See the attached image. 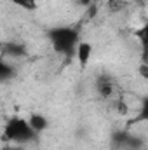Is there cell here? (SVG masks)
Returning a JSON list of instances; mask_svg holds the SVG:
<instances>
[{"instance_id": "cell-1", "label": "cell", "mask_w": 148, "mask_h": 150, "mask_svg": "<svg viewBox=\"0 0 148 150\" xmlns=\"http://www.w3.org/2000/svg\"><path fill=\"white\" fill-rule=\"evenodd\" d=\"M49 38L52 42V47L65 54V56H70L77 52V47H78V32L72 28V26H58L54 30L49 32Z\"/></svg>"}, {"instance_id": "cell-2", "label": "cell", "mask_w": 148, "mask_h": 150, "mask_svg": "<svg viewBox=\"0 0 148 150\" xmlns=\"http://www.w3.org/2000/svg\"><path fill=\"white\" fill-rule=\"evenodd\" d=\"M35 136H37V133L33 131L30 122L21 117H12L7 122L5 133H4V138L12 143H28V142H33Z\"/></svg>"}, {"instance_id": "cell-3", "label": "cell", "mask_w": 148, "mask_h": 150, "mask_svg": "<svg viewBox=\"0 0 148 150\" xmlns=\"http://www.w3.org/2000/svg\"><path fill=\"white\" fill-rule=\"evenodd\" d=\"M96 91L98 94L103 98V100H110L113 98L115 91H117V86H115V80L108 77V75H101L98 80H96Z\"/></svg>"}, {"instance_id": "cell-4", "label": "cell", "mask_w": 148, "mask_h": 150, "mask_svg": "<svg viewBox=\"0 0 148 150\" xmlns=\"http://www.w3.org/2000/svg\"><path fill=\"white\" fill-rule=\"evenodd\" d=\"M75 54H77V59H78L80 67L85 68L87 63H89V59H91V54H92V45H91L89 42H80Z\"/></svg>"}, {"instance_id": "cell-5", "label": "cell", "mask_w": 148, "mask_h": 150, "mask_svg": "<svg viewBox=\"0 0 148 150\" xmlns=\"http://www.w3.org/2000/svg\"><path fill=\"white\" fill-rule=\"evenodd\" d=\"M28 122H30V126L33 127L35 133H42V131H45L47 126H49L47 117L42 115V113H33V115H30V117H28Z\"/></svg>"}, {"instance_id": "cell-6", "label": "cell", "mask_w": 148, "mask_h": 150, "mask_svg": "<svg viewBox=\"0 0 148 150\" xmlns=\"http://www.w3.org/2000/svg\"><path fill=\"white\" fill-rule=\"evenodd\" d=\"M136 37L140 38V42L143 45V59H145V63H148V21L136 32Z\"/></svg>"}, {"instance_id": "cell-7", "label": "cell", "mask_w": 148, "mask_h": 150, "mask_svg": "<svg viewBox=\"0 0 148 150\" xmlns=\"http://www.w3.org/2000/svg\"><path fill=\"white\" fill-rule=\"evenodd\" d=\"M129 4H131L129 0H108L106 2V11L110 14H118V12L125 11L129 7Z\"/></svg>"}, {"instance_id": "cell-8", "label": "cell", "mask_w": 148, "mask_h": 150, "mask_svg": "<svg viewBox=\"0 0 148 150\" xmlns=\"http://www.w3.org/2000/svg\"><path fill=\"white\" fill-rule=\"evenodd\" d=\"M4 54H9V56H25L26 54V49L19 44H5L4 45Z\"/></svg>"}, {"instance_id": "cell-9", "label": "cell", "mask_w": 148, "mask_h": 150, "mask_svg": "<svg viewBox=\"0 0 148 150\" xmlns=\"http://www.w3.org/2000/svg\"><path fill=\"white\" fill-rule=\"evenodd\" d=\"M14 5L25 9V11H35L37 9V0H11Z\"/></svg>"}, {"instance_id": "cell-10", "label": "cell", "mask_w": 148, "mask_h": 150, "mask_svg": "<svg viewBox=\"0 0 148 150\" xmlns=\"http://www.w3.org/2000/svg\"><path fill=\"white\" fill-rule=\"evenodd\" d=\"M14 74H16V72H14V68H12L11 65H7L5 61H2V63H0V75H2V79H4V80H7L9 77H12Z\"/></svg>"}, {"instance_id": "cell-11", "label": "cell", "mask_w": 148, "mask_h": 150, "mask_svg": "<svg viewBox=\"0 0 148 150\" xmlns=\"http://www.w3.org/2000/svg\"><path fill=\"white\" fill-rule=\"evenodd\" d=\"M136 120H148V96L141 101V110L138 113V119Z\"/></svg>"}, {"instance_id": "cell-12", "label": "cell", "mask_w": 148, "mask_h": 150, "mask_svg": "<svg viewBox=\"0 0 148 150\" xmlns=\"http://www.w3.org/2000/svg\"><path fill=\"white\" fill-rule=\"evenodd\" d=\"M117 108H118L120 113H127V105H125L124 101H118V103H117Z\"/></svg>"}, {"instance_id": "cell-13", "label": "cell", "mask_w": 148, "mask_h": 150, "mask_svg": "<svg viewBox=\"0 0 148 150\" xmlns=\"http://www.w3.org/2000/svg\"><path fill=\"white\" fill-rule=\"evenodd\" d=\"M140 72L143 74L145 79H148V63H145V65H141V67H140Z\"/></svg>"}, {"instance_id": "cell-14", "label": "cell", "mask_w": 148, "mask_h": 150, "mask_svg": "<svg viewBox=\"0 0 148 150\" xmlns=\"http://www.w3.org/2000/svg\"><path fill=\"white\" fill-rule=\"evenodd\" d=\"M80 4H84V5H89V4H91V0H80Z\"/></svg>"}, {"instance_id": "cell-15", "label": "cell", "mask_w": 148, "mask_h": 150, "mask_svg": "<svg viewBox=\"0 0 148 150\" xmlns=\"http://www.w3.org/2000/svg\"><path fill=\"white\" fill-rule=\"evenodd\" d=\"M11 150H23L21 147H11Z\"/></svg>"}, {"instance_id": "cell-16", "label": "cell", "mask_w": 148, "mask_h": 150, "mask_svg": "<svg viewBox=\"0 0 148 150\" xmlns=\"http://www.w3.org/2000/svg\"><path fill=\"white\" fill-rule=\"evenodd\" d=\"M2 150H11V147H4Z\"/></svg>"}]
</instances>
